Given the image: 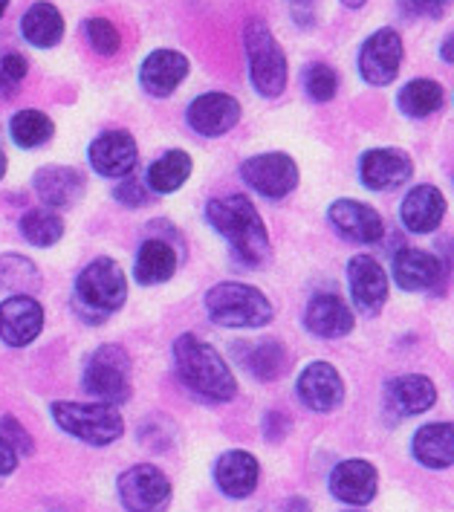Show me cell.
Segmentation results:
<instances>
[{"label": "cell", "mask_w": 454, "mask_h": 512, "mask_svg": "<svg viewBox=\"0 0 454 512\" xmlns=\"http://www.w3.org/2000/svg\"><path fill=\"white\" fill-rule=\"evenodd\" d=\"M206 217L217 235H223L232 255L246 267H261L269 258V235L258 209L243 194L214 197L206 206Z\"/></svg>", "instance_id": "6da1fadb"}, {"label": "cell", "mask_w": 454, "mask_h": 512, "mask_svg": "<svg viewBox=\"0 0 454 512\" xmlns=\"http://www.w3.org/2000/svg\"><path fill=\"white\" fill-rule=\"evenodd\" d=\"M174 365L188 391L206 403H229L238 391L235 377L223 356L214 351L209 342L183 333L174 342Z\"/></svg>", "instance_id": "7a4b0ae2"}, {"label": "cell", "mask_w": 454, "mask_h": 512, "mask_svg": "<svg viewBox=\"0 0 454 512\" xmlns=\"http://www.w3.org/2000/svg\"><path fill=\"white\" fill-rule=\"evenodd\" d=\"M125 298H128V278L116 261L96 258L79 272L76 304L90 322H99L116 313L125 304Z\"/></svg>", "instance_id": "3957f363"}, {"label": "cell", "mask_w": 454, "mask_h": 512, "mask_svg": "<svg viewBox=\"0 0 454 512\" xmlns=\"http://www.w3.org/2000/svg\"><path fill=\"white\" fill-rule=\"evenodd\" d=\"M243 44L249 58V79L264 99H278L287 87V55L261 18L246 21Z\"/></svg>", "instance_id": "277c9868"}, {"label": "cell", "mask_w": 454, "mask_h": 512, "mask_svg": "<svg viewBox=\"0 0 454 512\" xmlns=\"http://www.w3.org/2000/svg\"><path fill=\"white\" fill-rule=\"evenodd\" d=\"M206 310L212 322L223 327H264L275 316L269 298L261 290L238 281L214 284L206 293Z\"/></svg>", "instance_id": "5b68a950"}, {"label": "cell", "mask_w": 454, "mask_h": 512, "mask_svg": "<svg viewBox=\"0 0 454 512\" xmlns=\"http://www.w3.org/2000/svg\"><path fill=\"white\" fill-rule=\"evenodd\" d=\"M53 417L58 429L70 432L90 446H107L125 432L122 414L107 403H53Z\"/></svg>", "instance_id": "8992f818"}, {"label": "cell", "mask_w": 454, "mask_h": 512, "mask_svg": "<svg viewBox=\"0 0 454 512\" xmlns=\"http://www.w3.org/2000/svg\"><path fill=\"white\" fill-rule=\"evenodd\" d=\"M84 388L107 405L131 400V359L119 345H102L84 365Z\"/></svg>", "instance_id": "52a82bcc"}, {"label": "cell", "mask_w": 454, "mask_h": 512, "mask_svg": "<svg viewBox=\"0 0 454 512\" xmlns=\"http://www.w3.org/2000/svg\"><path fill=\"white\" fill-rule=\"evenodd\" d=\"M119 501L128 512H162L171 501V484L160 469L142 463L119 475Z\"/></svg>", "instance_id": "ba28073f"}, {"label": "cell", "mask_w": 454, "mask_h": 512, "mask_svg": "<svg viewBox=\"0 0 454 512\" xmlns=\"http://www.w3.org/2000/svg\"><path fill=\"white\" fill-rule=\"evenodd\" d=\"M246 186L269 200H281L298 186V165L287 154H258L243 162L241 168Z\"/></svg>", "instance_id": "9c48e42d"}, {"label": "cell", "mask_w": 454, "mask_h": 512, "mask_svg": "<svg viewBox=\"0 0 454 512\" xmlns=\"http://www.w3.org/2000/svg\"><path fill=\"white\" fill-rule=\"evenodd\" d=\"M402 64V38L394 29H376L359 50V73L374 87H385L397 79Z\"/></svg>", "instance_id": "30bf717a"}, {"label": "cell", "mask_w": 454, "mask_h": 512, "mask_svg": "<svg viewBox=\"0 0 454 512\" xmlns=\"http://www.w3.org/2000/svg\"><path fill=\"white\" fill-rule=\"evenodd\" d=\"M414 174V162L397 148H374L359 162V177L371 191L402 189Z\"/></svg>", "instance_id": "8fae6325"}, {"label": "cell", "mask_w": 454, "mask_h": 512, "mask_svg": "<svg viewBox=\"0 0 454 512\" xmlns=\"http://www.w3.org/2000/svg\"><path fill=\"white\" fill-rule=\"evenodd\" d=\"M186 116L200 136H223L241 122V105L229 93H203L188 105Z\"/></svg>", "instance_id": "7c38bea8"}, {"label": "cell", "mask_w": 454, "mask_h": 512, "mask_svg": "<svg viewBox=\"0 0 454 512\" xmlns=\"http://www.w3.org/2000/svg\"><path fill=\"white\" fill-rule=\"evenodd\" d=\"M44 327V310L35 298L12 296L0 304V339L12 348H24L38 339Z\"/></svg>", "instance_id": "4fadbf2b"}, {"label": "cell", "mask_w": 454, "mask_h": 512, "mask_svg": "<svg viewBox=\"0 0 454 512\" xmlns=\"http://www.w3.org/2000/svg\"><path fill=\"white\" fill-rule=\"evenodd\" d=\"M348 281L356 307L365 316H376L388 298V275L382 270V264L371 255H356L348 264Z\"/></svg>", "instance_id": "5bb4252c"}, {"label": "cell", "mask_w": 454, "mask_h": 512, "mask_svg": "<svg viewBox=\"0 0 454 512\" xmlns=\"http://www.w3.org/2000/svg\"><path fill=\"white\" fill-rule=\"evenodd\" d=\"M139 151H136L134 136L128 131H107L96 136L90 145V165L102 177H128L134 174Z\"/></svg>", "instance_id": "9a60e30c"}, {"label": "cell", "mask_w": 454, "mask_h": 512, "mask_svg": "<svg viewBox=\"0 0 454 512\" xmlns=\"http://www.w3.org/2000/svg\"><path fill=\"white\" fill-rule=\"evenodd\" d=\"M327 217H330L333 229L353 243H376L385 235V223H382L379 212L359 200H336Z\"/></svg>", "instance_id": "2e32d148"}, {"label": "cell", "mask_w": 454, "mask_h": 512, "mask_svg": "<svg viewBox=\"0 0 454 512\" xmlns=\"http://www.w3.org/2000/svg\"><path fill=\"white\" fill-rule=\"evenodd\" d=\"M298 397L313 411H333L345 400V382L330 362H313L298 377Z\"/></svg>", "instance_id": "e0dca14e"}, {"label": "cell", "mask_w": 454, "mask_h": 512, "mask_svg": "<svg viewBox=\"0 0 454 512\" xmlns=\"http://www.w3.org/2000/svg\"><path fill=\"white\" fill-rule=\"evenodd\" d=\"M186 76L188 58L177 50H154L142 61V70H139V81H142L145 93H151L157 99L171 96Z\"/></svg>", "instance_id": "ac0fdd59"}, {"label": "cell", "mask_w": 454, "mask_h": 512, "mask_svg": "<svg viewBox=\"0 0 454 512\" xmlns=\"http://www.w3.org/2000/svg\"><path fill=\"white\" fill-rule=\"evenodd\" d=\"M376 486H379V475H376L374 463H368V460H345L330 475V492L353 507L371 504Z\"/></svg>", "instance_id": "d6986e66"}, {"label": "cell", "mask_w": 454, "mask_h": 512, "mask_svg": "<svg viewBox=\"0 0 454 512\" xmlns=\"http://www.w3.org/2000/svg\"><path fill=\"white\" fill-rule=\"evenodd\" d=\"M32 186L50 209H70L84 194V177L70 165H44Z\"/></svg>", "instance_id": "ffe728a7"}, {"label": "cell", "mask_w": 454, "mask_h": 512, "mask_svg": "<svg viewBox=\"0 0 454 512\" xmlns=\"http://www.w3.org/2000/svg\"><path fill=\"white\" fill-rule=\"evenodd\" d=\"M258 478H261V466L249 452L235 449L214 463V481L229 498H249L258 486Z\"/></svg>", "instance_id": "44dd1931"}, {"label": "cell", "mask_w": 454, "mask_h": 512, "mask_svg": "<svg viewBox=\"0 0 454 512\" xmlns=\"http://www.w3.org/2000/svg\"><path fill=\"white\" fill-rule=\"evenodd\" d=\"M304 324L310 333H316L321 339H339V336H348L353 330V313L339 296L321 293L307 304Z\"/></svg>", "instance_id": "7402d4cb"}, {"label": "cell", "mask_w": 454, "mask_h": 512, "mask_svg": "<svg viewBox=\"0 0 454 512\" xmlns=\"http://www.w3.org/2000/svg\"><path fill=\"white\" fill-rule=\"evenodd\" d=\"M443 215H446V197L434 186H417L402 200V223L417 235L434 232L443 223Z\"/></svg>", "instance_id": "603a6c76"}, {"label": "cell", "mask_w": 454, "mask_h": 512, "mask_svg": "<svg viewBox=\"0 0 454 512\" xmlns=\"http://www.w3.org/2000/svg\"><path fill=\"white\" fill-rule=\"evenodd\" d=\"M394 278L402 290L423 293L440 284L443 267L434 255H428L423 249H400L394 258Z\"/></svg>", "instance_id": "cb8c5ba5"}, {"label": "cell", "mask_w": 454, "mask_h": 512, "mask_svg": "<svg viewBox=\"0 0 454 512\" xmlns=\"http://www.w3.org/2000/svg\"><path fill=\"white\" fill-rule=\"evenodd\" d=\"M385 400L397 411V414H423L431 405L437 403V388L434 382L423 374H408L388 382L385 388Z\"/></svg>", "instance_id": "d4e9b609"}, {"label": "cell", "mask_w": 454, "mask_h": 512, "mask_svg": "<svg viewBox=\"0 0 454 512\" xmlns=\"http://www.w3.org/2000/svg\"><path fill=\"white\" fill-rule=\"evenodd\" d=\"M21 35L27 38V44L38 47V50H50L61 38H64V18L55 9L53 3L41 0L32 3L27 15L21 18Z\"/></svg>", "instance_id": "484cf974"}, {"label": "cell", "mask_w": 454, "mask_h": 512, "mask_svg": "<svg viewBox=\"0 0 454 512\" xmlns=\"http://www.w3.org/2000/svg\"><path fill=\"white\" fill-rule=\"evenodd\" d=\"M177 252L171 243H165L162 238H148L142 243L139 255H136L134 278L139 284L151 287V284H162L177 272Z\"/></svg>", "instance_id": "4316f807"}, {"label": "cell", "mask_w": 454, "mask_h": 512, "mask_svg": "<svg viewBox=\"0 0 454 512\" xmlns=\"http://www.w3.org/2000/svg\"><path fill=\"white\" fill-rule=\"evenodd\" d=\"M414 458L428 469H449L454 460L452 423H431L414 434Z\"/></svg>", "instance_id": "83f0119b"}, {"label": "cell", "mask_w": 454, "mask_h": 512, "mask_svg": "<svg viewBox=\"0 0 454 512\" xmlns=\"http://www.w3.org/2000/svg\"><path fill=\"white\" fill-rule=\"evenodd\" d=\"M443 99H446V93H443V87L437 81L414 79L402 87L397 102H400V110L405 116L423 119V116H431V113L443 108Z\"/></svg>", "instance_id": "f1b7e54d"}, {"label": "cell", "mask_w": 454, "mask_h": 512, "mask_svg": "<svg viewBox=\"0 0 454 512\" xmlns=\"http://www.w3.org/2000/svg\"><path fill=\"white\" fill-rule=\"evenodd\" d=\"M243 365L249 368V374L255 379H261V382H269V379H278L284 377L287 371H290V353L287 348L281 345V342H275V339H269V342H261V345H255L249 356L243 359Z\"/></svg>", "instance_id": "f546056e"}, {"label": "cell", "mask_w": 454, "mask_h": 512, "mask_svg": "<svg viewBox=\"0 0 454 512\" xmlns=\"http://www.w3.org/2000/svg\"><path fill=\"white\" fill-rule=\"evenodd\" d=\"M188 174H191V157L186 151H168L148 168V183L157 194H171L186 183Z\"/></svg>", "instance_id": "4dcf8cb0"}, {"label": "cell", "mask_w": 454, "mask_h": 512, "mask_svg": "<svg viewBox=\"0 0 454 512\" xmlns=\"http://www.w3.org/2000/svg\"><path fill=\"white\" fill-rule=\"evenodd\" d=\"M53 119L41 110H21L9 122V136L15 139L18 148H41L44 142L53 139Z\"/></svg>", "instance_id": "1f68e13d"}, {"label": "cell", "mask_w": 454, "mask_h": 512, "mask_svg": "<svg viewBox=\"0 0 454 512\" xmlns=\"http://www.w3.org/2000/svg\"><path fill=\"white\" fill-rule=\"evenodd\" d=\"M41 272L24 255H0V290H12L15 296H27L38 290Z\"/></svg>", "instance_id": "d6a6232c"}, {"label": "cell", "mask_w": 454, "mask_h": 512, "mask_svg": "<svg viewBox=\"0 0 454 512\" xmlns=\"http://www.w3.org/2000/svg\"><path fill=\"white\" fill-rule=\"evenodd\" d=\"M21 235L32 246H53L64 235V220L50 209H32L21 217Z\"/></svg>", "instance_id": "836d02e7"}, {"label": "cell", "mask_w": 454, "mask_h": 512, "mask_svg": "<svg viewBox=\"0 0 454 512\" xmlns=\"http://www.w3.org/2000/svg\"><path fill=\"white\" fill-rule=\"evenodd\" d=\"M301 81H304V90L313 102H330L339 90V76L330 64L324 61H316V64H307L304 73H301Z\"/></svg>", "instance_id": "e575fe53"}, {"label": "cell", "mask_w": 454, "mask_h": 512, "mask_svg": "<svg viewBox=\"0 0 454 512\" xmlns=\"http://www.w3.org/2000/svg\"><path fill=\"white\" fill-rule=\"evenodd\" d=\"M84 35H87L90 47L102 55H116L119 47H122L119 29L113 27L107 18H90V21H84Z\"/></svg>", "instance_id": "d590c367"}, {"label": "cell", "mask_w": 454, "mask_h": 512, "mask_svg": "<svg viewBox=\"0 0 454 512\" xmlns=\"http://www.w3.org/2000/svg\"><path fill=\"white\" fill-rule=\"evenodd\" d=\"M27 58L18 53H9L0 58V96H12L18 84L27 76Z\"/></svg>", "instance_id": "8d00e7d4"}, {"label": "cell", "mask_w": 454, "mask_h": 512, "mask_svg": "<svg viewBox=\"0 0 454 512\" xmlns=\"http://www.w3.org/2000/svg\"><path fill=\"white\" fill-rule=\"evenodd\" d=\"M0 440L9 443L15 452L32 455V437L24 432V426H21L15 417H3V420H0Z\"/></svg>", "instance_id": "74e56055"}, {"label": "cell", "mask_w": 454, "mask_h": 512, "mask_svg": "<svg viewBox=\"0 0 454 512\" xmlns=\"http://www.w3.org/2000/svg\"><path fill=\"white\" fill-rule=\"evenodd\" d=\"M402 15L414 18H440L443 15V0H400Z\"/></svg>", "instance_id": "f35d334b"}, {"label": "cell", "mask_w": 454, "mask_h": 512, "mask_svg": "<svg viewBox=\"0 0 454 512\" xmlns=\"http://www.w3.org/2000/svg\"><path fill=\"white\" fill-rule=\"evenodd\" d=\"M113 194H116V200H119L122 206H134V209L136 206H145V203L151 200V194L142 189L136 180H128V183L116 186V191H113Z\"/></svg>", "instance_id": "ab89813d"}, {"label": "cell", "mask_w": 454, "mask_h": 512, "mask_svg": "<svg viewBox=\"0 0 454 512\" xmlns=\"http://www.w3.org/2000/svg\"><path fill=\"white\" fill-rule=\"evenodd\" d=\"M290 432V417L287 414H281V411H269L267 420H264V434H267L272 443H278V440H284Z\"/></svg>", "instance_id": "60d3db41"}, {"label": "cell", "mask_w": 454, "mask_h": 512, "mask_svg": "<svg viewBox=\"0 0 454 512\" xmlns=\"http://www.w3.org/2000/svg\"><path fill=\"white\" fill-rule=\"evenodd\" d=\"M15 466H18V452L9 443L0 440V478L9 475V472H15Z\"/></svg>", "instance_id": "b9f144b4"}, {"label": "cell", "mask_w": 454, "mask_h": 512, "mask_svg": "<svg viewBox=\"0 0 454 512\" xmlns=\"http://www.w3.org/2000/svg\"><path fill=\"white\" fill-rule=\"evenodd\" d=\"M452 35H449V38H446V41H443V61H452Z\"/></svg>", "instance_id": "7bdbcfd3"}, {"label": "cell", "mask_w": 454, "mask_h": 512, "mask_svg": "<svg viewBox=\"0 0 454 512\" xmlns=\"http://www.w3.org/2000/svg\"><path fill=\"white\" fill-rule=\"evenodd\" d=\"M342 3H345V6H348V9H359V6H362V3H365V0H342Z\"/></svg>", "instance_id": "ee69618b"}, {"label": "cell", "mask_w": 454, "mask_h": 512, "mask_svg": "<svg viewBox=\"0 0 454 512\" xmlns=\"http://www.w3.org/2000/svg\"><path fill=\"white\" fill-rule=\"evenodd\" d=\"M3 174H6V154L0 151V180H3Z\"/></svg>", "instance_id": "f6af8a7d"}, {"label": "cell", "mask_w": 454, "mask_h": 512, "mask_svg": "<svg viewBox=\"0 0 454 512\" xmlns=\"http://www.w3.org/2000/svg\"><path fill=\"white\" fill-rule=\"evenodd\" d=\"M290 3H293V6H310L313 0H290Z\"/></svg>", "instance_id": "bcb514c9"}, {"label": "cell", "mask_w": 454, "mask_h": 512, "mask_svg": "<svg viewBox=\"0 0 454 512\" xmlns=\"http://www.w3.org/2000/svg\"><path fill=\"white\" fill-rule=\"evenodd\" d=\"M6 6H9V0H0V18H3V12H6Z\"/></svg>", "instance_id": "7dc6e473"}, {"label": "cell", "mask_w": 454, "mask_h": 512, "mask_svg": "<svg viewBox=\"0 0 454 512\" xmlns=\"http://www.w3.org/2000/svg\"><path fill=\"white\" fill-rule=\"evenodd\" d=\"M443 3H446V0H443Z\"/></svg>", "instance_id": "c3c4849f"}]
</instances>
